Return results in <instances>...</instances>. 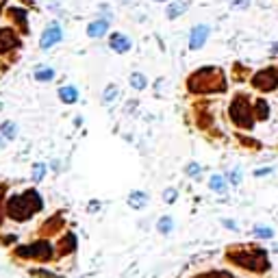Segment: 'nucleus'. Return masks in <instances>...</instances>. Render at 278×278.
<instances>
[{
    "instance_id": "dca6fc26",
    "label": "nucleus",
    "mask_w": 278,
    "mask_h": 278,
    "mask_svg": "<svg viewBox=\"0 0 278 278\" xmlns=\"http://www.w3.org/2000/svg\"><path fill=\"white\" fill-rule=\"evenodd\" d=\"M156 228H159V232L168 235V232H172V228H174V222H172V217H161V220L156 222Z\"/></svg>"
},
{
    "instance_id": "412c9836",
    "label": "nucleus",
    "mask_w": 278,
    "mask_h": 278,
    "mask_svg": "<svg viewBox=\"0 0 278 278\" xmlns=\"http://www.w3.org/2000/svg\"><path fill=\"white\" fill-rule=\"evenodd\" d=\"M250 0H232L230 2V9H246Z\"/></svg>"
},
{
    "instance_id": "2eb2a0df",
    "label": "nucleus",
    "mask_w": 278,
    "mask_h": 278,
    "mask_svg": "<svg viewBox=\"0 0 278 278\" xmlns=\"http://www.w3.org/2000/svg\"><path fill=\"white\" fill-rule=\"evenodd\" d=\"M128 83H130V87H133V89L141 92V89H146L148 80H146V76L141 72H133V74H130V78H128Z\"/></svg>"
},
{
    "instance_id": "f8f14e48",
    "label": "nucleus",
    "mask_w": 278,
    "mask_h": 278,
    "mask_svg": "<svg viewBox=\"0 0 278 278\" xmlns=\"http://www.w3.org/2000/svg\"><path fill=\"white\" fill-rule=\"evenodd\" d=\"M33 76H35V80H39V83H48V80L54 78V68H50V65H39V68H35Z\"/></svg>"
},
{
    "instance_id": "6e6552de",
    "label": "nucleus",
    "mask_w": 278,
    "mask_h": 278,
    "mask_svg": "<svg viewBox=\"0 0 278 278\" xmlns=\"http://www.w3.org/2000/svg\"><path fill=\"white\" fill-rule=\"evenodd\" d=\"M130 37L128 35H124V33H111L109 35V48L113 50V52H118V54H126L130 50Z\"/></svg>"
},
{
    "instance_id": "f257e3e1",
    "label": "nucleus",
    "mask_w": 278,
    "mask_h": 278,
    "mask_svg": "<svg viewBox=\"0 0 278 278\" xmlns=\"http://www.w3.org/2000/svg\"><path fill=\"white\" fill-rule=\"evenodd\" d=\"M39 209H42V198L37 196L35 189H28V191H24L22 196L11 198V202H9V206H7L9 215H11L13 220H28V217L33 213H37Z\"/></svg>"
},
{
    "instance_id": "423d86ee",
    "label": "nucleus",
    "mask_w": 278,
    "mask_h": 278,
    "mask_svg": "<svg viewBox=\"0 0 278 278\" xmlns=\"http://www.w3.org/2000/svg\"><path fill=\"white\" fill-rule=\"evenodd\" d=\"M7 18L11 20L13 26H18L20 33H28V11L24 7H9L7 9Z\"/></svg>"
},
{
    "instance_id": "ddd939ff",
    "label": "nucleus",
    "mask_w": 278,
    "mask_h": 278,
    "mask_svg": "<svg viewBox=\"0 0 278 278\" xmlns=\"http://www.w3.org/2000/svg\"><path fill=\"white\" fill-rule=\"evenodd\" d=\"M128 204L133 206V209H144V206L148 204V194H146V191H130Z\"/></svg>"
},
{
    "instance_id": "a211bd4d",
    "label": "nucleus",
    "mask_w": 278,
    "mask_h": 278,
    "mask_svg": "<svg viewBox=\"0 0 278 278\" xmlns=\"http://www.w3.org/2000/svg\"><path fill=\"white\" fill-rule=\"evenodd\" d=\"M44 174H46V165H44V163H35L33 165V180H35V183H39V180L44 178Z\"/></svg>"
},
{
    "instance_id": "aec40b11",
    "label": "nucleus",
    "mask_w": 278,
    "mask_h": 278,
    "mask_svg": "<svg viewBox=\"0 0 278 278\" xmlns=\"http://www.w3.org/2000/svg\"><path fill=\"white\" fill-rule=\"evenodd\" d=\"M185 172H187L189 176H196V174L200 172V165H198V163H189V165L185 168Z\"/></svg>"
},
{
    "instance_id": "f03ea898",
    "label": "nucleus",
    "mask_w": 278,
    "mask_h": 278,
    "mask_svg": "<svg viewBox=\"0 0 278 278\" xmlns=\"http://www.w3.org/2000/svg\"><path fill=\"white\" fill-rule=\"evenodd\" d=\"M230 118L237 126H244V128H250L252 126V111L248 107L244 96H237L230 104Z\"/></svg>"
},
{
    "instance_id": "39448f33",
    "label": "nucleus",
    "mask_w": 278,
    "mask_h": 278,
    "mask_svg": "<svg viewBox=\"0 0 278 278\" xmlns=\"http://www.w3.org/2000/svg\"><path fill=\"white\" fill-rule=\"evenodd\" d=\"M52 252H54L52 246L46 244V241H39V244H28L24 248H18L16 254H20V256H37V259L46 261V259L52 256Z\"/></svg>"
},
{
    "instance_id": "6ab92c4d",
    "label": "nucleus",
    "mask_w": 278,
    "mask_h": 278,
    "mask_svg": "<svg viewBox=\"0 0 278 278\" xmlns=\"http://www.w3.org/2000/svg\"><path fill=\"white\" fill-rule=\"evenodd\" d=\"M115 96H118V87H115V85H109V87L104 89V94H102V100L104 102H111Z\"/></svg>"
},
{
    "instance_id": "1a4fd4ad",
    "label": "nucleus",
    "mask_w": 278,
    "mask_h": 278,
    "mask_svg": "<svg viewBox=\"0 0 278 278\" xmlns=\"http://www.w3.org/2000/svg\"><path fill=\"white\" fill-rule=\"evenodd\" d=\"M109 33V18H98L94 22L87 24V37L92 39H100Z\"/></svg>"
},
{
    "instance_id": "20e7f679",
    "label": "nucleus",
    "mask_w": 278,
    "mask_h": 278,
    "mask_svg": "<svg viewBox=\"0 0 278 278\" xmlns=\"http://www.w3.org/2000/svg\"><path fill=\"white\" fill-rule=\"evenodd\" d=\"M61 37H63V33H61L59 22H50L48 26L42 31V35H39V48H42V50L54 48L59 42H61Z\"/></svg>"
},
{
    "instance_id": "f3484780",
    "label": "nucleus",
    "mask_w": 278,
    "mask_h": 278,
    "mask_svg": "<svg viewBox=\"0 0 278 278\" xmlns=\"http://www.w3.org/2000/svg\"><path fill=\"white\" fill-rule=\"evenodd\" d=\"M209 187H211V189H215V191H220V194H224V191H226V183H224L222 176H213V178L209 180Z\"/></svg>"
},
{
    "instance_id": "0eeeda50",
    "label": "nucleus",
    "mask_w": 278,
    "mask_h": 278,
    "mask_svg": "<svg viewBox=\"0 0 278 278\" xmlns=\"http://www.w3.org/2000/svg\"><path fill=\"white\" fill-rule=\"evenodd\" d=\"M209 33H211V28L206 26V24H196L189 33V48L200 50L206 44V39H209Z\"/></svg>"
},
{
    "instance_id": "a878e982",
    "label": "nucleus",
    "mask_w": 278,
    "mask_h": 278,
    "mask_svg": "<svg viewBox=\"0 0 278 278\" xmlns=\"http://www.w3.org/2000/svg\"><path fill=\"white\" fill-rule=\"evenodd\" d=\"M154 2H165V0H154Z\"/></svg>"
},
{
    "instance_id": "4be33fe9",
    "label": "nucleus",
    "mask_w": 278,
    "mask_h": 278,
    "mask_svg": "<svg viewBox=\"0 0 278 278\" xmlns=\"http://www.w3.org/2000/svg\"><path fill=\"white\" fill-rule=\"evenodd\" d=\"M163 200H165V202H174V200H176V189H165Z\"/></svg>"
},
{
    "instance_id": "5701e85b",
    "label": "nucleus",
    "mask_w": 278,
    "mask_h": 278,
    "mask_svg": "<svg viewBox=\"0 0 278 278\" xmlns=\"http://www.w3.org/2000/svg\"><path fill=\"white\" fill-rule=\"evenodd\" d=\"M254 235H259V237H272V230H267L265 226H259V228L254 230Z\"/></svg>"
},
{
    "instance_id": "393cba45",
    "label": "nucleus",
    "mask_w": 278,
    "mask_h": 278,
    "mask_svg": "<svg viewBox=\"0 0 278 278\" xmlns=\"http://www.w3.org/2000/svg\"><path fill=\"white\" fill-rule=\"evenodd\" d=\"M4 146H7V144H4V137H2V135H0V150H2Z\"/></svg>"
},
{
    "instance_id": "9d476101",
    "label": "nucleus",
    "mask_w": 278,
    "mask_h": 278,
    "mask_svg": "<svg viewBox=\"0 0 278 278\" xmlns=\"http://www.w3.org/2000/svg\"><path fill=\"white\" fill-rule=\"evenodd\" d=\"M187 9H189V2H187V0H172L168 7H165V16H168V20H176V18L183 16Z\"/></svg>"
},
{
    "instance_id": "b1692460",
    "label": "nucleus",
    "mask_w": 278,
    "mask_h": 278,
    "mask_svg": "<svg viewBox=\"0 0 278 278\" xmlns=\"http://www.w3.org/2000/svg\"><path fill=\"white\" fill-rule=\"evenodd\" d=\"M230 180H232V183H239V172H232V174H230Z\"/></svg>"
},
{
    "instance_id": "7ed1b4c3",
    "label": "nucleus",
    "mask_w": 278,
    "mask_h": 278,
    "mask_svg": "<svg viewBox=\"0 0 278 278\" xmlns=\"http://www.w3.org/2000/svg\"><path fill=\"white\" fill-rule=\"evenodd\" d=\"M22 46V39H20V31L13 26H0V54L13 52Z\"/></svg>"
},
{
    "instance_id": "4468645a",
    "label": "nucleus",
    "mask_w": 278,
    "mask_h": 278,
    "mask_svg": "<svg viewBox=\"0 0 278 278\" xmlns=\"http://www.w3.org/2000/svg\"><path fill=\"white\" fill-rule=\"evenodd\" d=\"M0 135H2L4 139H16L18 137V124L16 122H11V120H7V122H2L0 124Z\"/></svg>"
},
{
    "instance_id": "bb28decb",
    "label": "nucleus",
    "mask_w": 278,
    "mask_h": 278,
    "mask_svg": "<svg viewBox=\"0 0 278 278\" xmlns=\"http://www.w3.org/2000/svg\"><path fill=\"white\" fill-rule=\"evenodd\" d=\"M0 109H2V102H0Z\"/></svg>"
},
{
    "instance_id": "9b49d317",
    "label": "nucleus",
    "mask_w": 278,
    "mask_h": 278,
    "mask_svg": "<svg viewBox=\"0 0 278 278\" xmlns=\"http://www.w3.org/2000/svg\"><path fill=\"white\" fill-rule=\"evenodd\" d=\"M59 98L65 104H74L78 100V89L74 85H63V87H59Z\"/></svg>"
}]
</instances>
